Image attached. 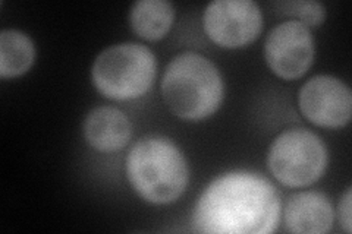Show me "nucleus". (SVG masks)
Wrapping results in <instances>:
<instances>
[{
    "label": "nucleus",
    "instance_id": "nucleus-5",
    "mask_svg": "<svg viewBox=\"0 0 352 234\" xmlns=\"http://www.w3.org/2000/svg\"><path fill=\"white\" fill-rule=\"evenodd\" d=\"M329 163L324 142L317 133L304 128L286 129L273 139L267 165L274 179L291 187L317 182Z\"/></svg>",
    "mask_w": 352,
    "mask_h": 234
},
{
    "label": "nucleus",
    "instance_id": "nucleus-12",
    "mask_svg": "<svg viewBox=\"0 0 352 234\" xmlns=\"http://www.w3.org/2000/svg\"><path fill=\"white\" fill-rule=\"evenodd\" d=\"M36 60V46L19 30L0 32V76L16 78L30 71Z\"/></svg>",
    "mask_w": 352,
    "mask_h": 234
},
{
    "label": "nucleus",
    "instance_id": "nucleus-14",
    "mask_svg": "<svg viewBox=\"0 0 352 234\" xmlns=\"http://www.w3.org/2000/svg\"><path fill=\"white\" fill-rule=\"evenodd\" d=\"M338 217L342 229L346 233L352 231V222H351V187H348L345 194L340 198V202L338 207Z\"/></svg>",
    "mask_w": 352,
    "mask_h": 234
},
{
    "label": "nucleus",
    "instance_id": "nucleus-11",
    "mask_svg": "<svg viewBox=\"0 0 352 234\" xmlns=\"http://www.w3.org/2000/svg\"><path fill=\"white\" fill-rule=\"evenodd\" d=\"M175 10L168 0H138L129 10V22L137 36L150 41L168 34Z\"/></svg>",
    "mask_w": 352,
    "mask_h": 234
},
{
    "label": "nucleus",
    "instance_id": "nucleus-2",
    "mask_svg": "<svg viewBox=\"0 0 352 234\" xmlns=\"http://www.w3.org/2000/svg\"><path fill=\"white\" fill-rule=\"evenodd\" d=\"M223 93V78L216 65L195 51L175 56L162 80L164 103L176 117L188 121H200L214 115Z\"/></svg>",
    "mask_w": 352,
    "mask_h": 234
},
{
    "label": "nucleus",
    "instance_id": "nucleus-8",
    "mask_svg": "<svg viewBox=\"0 0 352 234\" xmlns=\"http://www.w3.org/2000/svg\"><path fill=\"white\" fill-rule=\"evenodd\" d=\"M301 113L322 128H344L352 116L351 88L336 76L316 75L298 93Z\"/></svg>",
    "mask_w": 352,
    "mask_h": 234
},
{
    "label": "nucleus",
    "instance_id": "nucleus-10",
    "mask_svg": "<svg viewBox=\"0 0 352 234\" xmlns=\"http://www.w3.org/2000/svg\"><path fill=\"white\" fill-rule=\"evenodd\" d=\"M85 141L97 151H118L128 145L132 125L128 116L116 107L102 106L93 108L84 119Z\"/></svg>",
    "mask_w": 352,
    "mask_h": 234
},
{
    "label": "nucleus",
    "instance_id": "nucleus-13",
    "mask_svg": "<svg viewBox=\"0 0 352 234\" xmlns=\"http://www.w3.org/2000/svg\"><path fill=\"white\" fill-rule=\"evenodd\" d=\"M273 8L278 14L291 16L307 27L322 25L326 19V8L317 0H288V2H274Z\"/></svg>",
    "mask_w": 352,
    "mask_h": 234
},
{
    "label": "nucleus",
    "instance_id": "nucleus-7",
    "mask_svg": "<svg viewBox=\"0 0 352 234\" xmlns=\"http://www.w3.org/2000/svg\"><path fill=\"white\" fill-rule=\"evenodd\" d=\"M269 69L282 80L301 78L314 60V38L310 27L288 19L273 27L264 43Z\"/></svg>",
    "mask_w": 352,
    "mask_h": 234
},
{
    "label": "nucleus",
    "instance_id": "nucleus-4",
    "mask_svg": "<svg viewBox=\"0 0 352 234\" xmlns=\"http://www.w3.org/2000/svg\"><path fill=\"white\" fill-rule=\"evenodd\" d=\"M156 69V54L144 44L119 43L97 56L91 80L107 98L134 100L150 90Z\"/></svg>",
    "mask_w": 352,
    "mask_h": 234
},
{
    "label": "nucleus",
    "instance_id": "nucleus-6",
    "mask_svg": "<svg viewBox=\"0 0 352 234\" xmlns=\"http://www.w3.org/2000/svg\"><path fill=\"white\" fill-rule=\"evenodd\" d=\"M203 27L219 46L241 47L260 36L263 12L252 0H214L204 9Z\"/></svg>",
    "mask_w": 352,
    "mask_h": 234
},
{
    "label": "nucleus",
    "instance_id": "nucleus-3",
    "mask_svg": "<svg viewBox=\"0 0 352 234\" xmlns=\"http://www.w3.org/2000/svg\"><path fill=\"white\" fill-rule=\"evenodd\" d=\"M126 176L132 189L150 204H170L186 189L190 179L178 145L163 137H146L126 155Z\"/></svg>",
    "mask_w": 352,
    "mask_h": 234
},
{
    "label": "nucleus",
    "instance_id": "nucleus-1",
    "mask_svg": "<svg viewBox=\"0 0 352 234\" xmlns=\"http://www.w3.org/2000/svg\"><path fill=\"white\" fill-rule=\"evenodd\" d=\"M280 199L258 173L235 170L220 174L198 198L192 224L200 233L267 234L279 226Z\"/></svg>",
    "mask_w": 352,
    "mask_h": 234
},
{
    "label": "nucleus",
    "instance_id": "nucleus-9",
    "mask_svg": "<svg viewBox=\"0 0 352 234\" xmlns=\"http://www.w3.org/2000/svg\"><path fill=\"white\" fill-rule=\"evenodd\" d=\"M335 213L329 198L322 192L294 194L283 207L285 227L291 233L323 234L333 226Z\"/></svg>",
    "mask_w": 352,
    "mask_h": 234
}]
</instances>
